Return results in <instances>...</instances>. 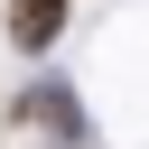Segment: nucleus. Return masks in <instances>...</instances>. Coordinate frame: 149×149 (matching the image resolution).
I'll return each instance as SVG.
<instances>
[{
    "instance_id": "obj_1",
    "label": "nucleus",
    "mask_w": 149,
    "mask_h": 149,
    "mask_svg": "<svg viewBox=\"0 0 149 149\" xmlns=\"http://www.w3.org/2000/svg\"><path fill=\"white\" fill-rule=\"evenodd\" d=\"M9 112H19L28 130H47L56 149H84V102H74V84H28Z\"/></svg>"
},
{
    "instance_id": "obj_2",
    "label": "nucleus",
    "mask_w": 149,
    "mask_h": 149,
    "mask_svg": "<svg viewBox=\"0 0 149 149\" xmlns=\"http://www.w3.org/2000/svg\"><path fill=\"white\" fill-rule=\"evenodd\" d=\"M65 19H74V0H9V47L19 56H47L65 37Z\"/></svg>"
}]
</instances>
